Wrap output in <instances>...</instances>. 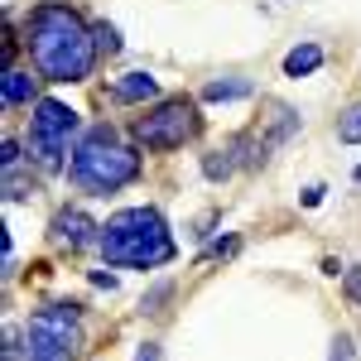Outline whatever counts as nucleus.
Wrapping results in <instances>:
<instances>
[{
    "mask_svg": "<svg viewBox=\"0 0 361 361\" xmlns=\"http://www.w3.org/2000/svg\"><path fill=\"white\" fill-rule=\"evenodd\" d=\"M102 255L106 265H130V270H154L173 260V236L154 207H126L102 226Z\"/></svg>",
    "mask_w": 361,
    "mask_h": 361,
    "instance_id": "f03ea898",
    "label": "nucleus"
},
{
    "mask_svg": "<svg viewBox=\"0 0 361 361\" xmlns=\"http://www.w3.org/2000/svg\"><path fill=\"white\" fill-rule=\"evenodd\" d=\"M202 97H207V102H236V97H250V82H241V78H236V82H207Z\"/></svg>",
    "mask_w": 361,
    "mask_h": 361,
    "instance_id": "9b49d317",
    "label": "nucleus"
},
{
    "mask_svg": "<svg viewBox=\"0 0 361 361\" xmlns=\"http://www.w3.org/2000/svg\"><path fill=\"white\" fill-rule=\"evenodd\" d=\"M357 183H361V169H357Z\"/></svg>",
    "mask_w": 361,
    "mask_h": 361,
    "instance_id": "a211bd4d",
    "label": "nucleus"
},
{
    "mask_svg": "<svg viewBox=\"0 0 361 361\" xmlns=\"http://www.w3.org/2000/svg\"><path fill=\"white\" fill-rule=\"evenodd\" d=\"M29 58L39 68V78L49 82H87L92 78V63H97V34L92 25H82L78 10L68 5H39L29 15Z\"/></svg>",
    "mask_w": 361,
    "mask_h": 361,
    "instance_id": "f257e3e1",
    "label": "nucleus"
},
{
    "mask_svg": "<svg viewBox=\"0 0 361 361\" xmlns=\"http://www.w3.org/2000/svg\"><path fill=\"white\" fill-rule=\"evenodd\" d=\"M154 92H159V82H154L149 73H126V78H121V82L111 87V97H116V102H149Z\"/></svg>",
    "mask_w": 361,
    "mask_h": 361,
    "instance_id": "6e6552de",
    "label": "nucleus"
},
{
    "mask_svg": "<svg viewBox=\"0 0 361 361\" xmlns=\"http://www.w3.org/2000/svg\"><path fill=\"white\" fill-rule=\"evenodd\" d=\"M0 97H5V106H25V102H34V78L20 73V68H5V78H0Z\"/></svg>",
    "mask_w": 361,
    "mask_h": 361,
    "instance_id": "1a4fd4ad",
    "label": "nucleus"
},
{
    "mask_svg": "<svg viewBox=\"0 0 361 361\" xmlns=\"http://www.w3.org/2000/svg\"><path fill=\"white\" fill-rule=\"evenodd\" d=\"M29 361H73L82 347V318L73 304H49L29 318Z\"/></svg>",
    "mask_w": 361,
    "mask_h": 361,
    "instance_id": "20e7f679",
    "label": "nucleus"
},
{
    "mask_svg": "<svg viewBox=\"0 0 361 361\" xmlns=\"http://www.w3.org/2000/svg\"><path fill=\"white\" fill-rule=\"evenodd\" d=\"M0 164H5V169L20 164V145H15V140H5V149H0Z\"/></svg>",
    "mask_w": 361,
    "mask_h": 361,
    "instance_id": "4468645a",
    "label": "nucleus"
},
{
    "mask_svg": "<svg viewBox=\"0 0 361 361\" xmlns=\"http://www.w3.org/2000/svg\"><path fill=\"white\" fill-rule=\"evenodd\" d=\"M318 68H323V49L318 44H299V49H289V58H284V73L289 78H308Z\"/></svg>",
    "mask_w": 361,
    "mask_h": 361,
    "instance_id": "9d476101",
    "label": "nucleus"
},
{
    "mask_svg": "<svg viewBox=\"0 0 361 361\" xmlns=\"http://www.w3.org/2000/svg\"><path fill=\"white\" fill-rule=\"evenodd\" d=\"M73 130H78V111H73V106H63L54 97L39 102V106H34V126H29V159L44 169V173H58Z\"/></svg>",
    "mask_w": 361,
    "mask_h": 361,
    "instance_id": "39448f33",
    "label": "nucleus"
},
{
    "mask_svg": "<svg viewBox=\"0 0 361 361\" xmlns=\"http://www.w3.org/2000/svg\"><path fill=\"white\" fill-rule=\"evenodd\" d=\"M337 140H347V145H361V102L352 106V111L337 121Z\"/></svg>",
    "mask_w": 361,
    "mask_h": 361,
    "instance_id": "f8f14e48",
    "label": "nucleus"
},
{
    "mask_svg": "<svg viewBox=\"0 0 361 361\" xmlns=\"http://www.w3.org/2000/svg\"><path fill=\"white\" fill-rule=\"evenodd\" d=\"M352 299H361V270H352Z\"/></svg>",
    "mask_w": 361,
    "mask_h": 361,
    "instance_id": "f3484780",
    "label": "nucleus"
},
{
    "mask_svg": "<svg viewBox=\"0 0 361 361\" xmlns=\"http://www.w3.org/2000/svg\"><path fill=\"white\" fill-rule=\"evenodd\" d=\"M73 178H78V188H87V193H116V188H126V183L140 178V154L126 149L116 140V130L97 126L73 149Z\"/></svg>",
    "mask_w": 361,
    "mask_h": 361,
    "instance_id": "7ed1b4c3",
    "label": "nucleus"
},
{
    "mask_svg": "<svg viewBox=\"0 0 361 361\" xmlns=\"http://www.w3.org/2000/svg\"><path fill=\"white\" fill-rule=\"evenodd\" d=\"M197 135V106L188 97H173V102H159L149 116L135 121V140L145 149H178L183 140Z\"/></svg>",
    "mask_w": 361,
    "mask_h": 361,
    "instance_id": "423d86ee",
    "label": "nucleus"
},
{
    "mask_svg": "<svg viewBox=\"0 0 361 361\" xmlns=\"http://www.w3.org/2000/svg\"><path fill=\"white\" fill-rule=\"evenodd\" d=\"M333 361H352V342H347V337H337V342H333Z\"/></svg>",
    "mask_w": 361,
    "mask_h": 361,
    "instance_id": "2eb2a0df",
    "label": "nucleus"
},
{
    "mask_svg": "<svg viewBox=\"0 0 361 361\" xmlns=\"http://www.w3.org/2000/svg\"><path fill=\"white\" fill-rule=\"evenodd\" d=\"M135 361H159V347H154V342H145V347H140V357Z\"/></svg>",
    "mask_w": 361,
    "mask_h": 361,
    "instance_id": "dca6fc26",
    "label": "nucleus"
},
{
    "mask_svg": "<svg viewBox=\"0 0 361 361\" xmlns=\"http://www.w3.org/2000/svg\"><path fill=\"white\" fill-rule=\"evenodd\" d=\"M92 34H97V49H102V54H121V39H116V29L106 25V20H97Z\"/></svg>",
    "mask_w": 361,
    "mask_h": 361,
    "instance_id": "ddd939ff",
    "label": "nucleus"
},
{
    "mask_svg": "<svg viewBox=\"0 0 361 361\" xmlns=\"http://www.w3.org/2000/svg\"><path fill=\"white\" fill-rule=\"evenodd\" d=\"M54 241L68 246V250H82V246H92V241H102V226L92 222L82 207H68V212L54 217Z\"/></svg>",
    "mask_w": 361,
    "mask_h": 361,
    "instance_id": "0eeeda50",
    "label": "nucleus"
}]
</instances>
